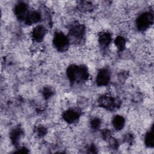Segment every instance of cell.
<instances>
[{
    "label": "cell",
    "instance_id": "obj_17",
    "mask_svg": "<svg viewBox=\"0 0 154 154\" xmlns=\"http://www.w3.org/2000/svg\"><path fill=\"white\" fill-rule=\"evenodd\" d=\"M54 94L53 90L49 87H46L43 90V96L45 99H48L50 98Z\"/></svg>",
    "mask_w": 154,
    "mask_h": 154
},
{
    "label": "cell",
    "instance_id": "obj_12",
    "mask_svg": "<svg viewBox=\"0 0 154 154\" xmlns=\"http://www.w3.org/2000/svg\"><path fill=\"white\" fill-rule=\"evenodd\" d=\"M111 42V35L109 33L105 32L100 34L99 37V42L103 47L108 46Z\"/></svg>",
    "mask_w": 154,
    "mask_h": 154
},
{
    "label": "cell",
    "instance_id": "obj_6",
    "mask_svg": "<svg viewBox=\"0 0 154 154\" xmlns=\"http://www.w3.org/2000/svg\"><path fill=\"white\" fill-rule=\"evenodd\" d=\"M70 34L75 38L81 39L85 33V28L82 24H74L70 28Z\"/></svg>",
    "mask_w": 154,
    "mask_h": 154
},
{
    "label": "cell",
    "instance_id": "obj_7",
    "mask_svg": "<svg viewBox=\"0 0 154 154\" xmlns=\"http://www.w3.org/2000/svg\"><path fill=\"white\" fill-rule=\"evenodd\" d=\"M79 113L76 110L69 109L63 113V117L66 122L69 123H72L79 119Z\"/></svg>",
    "mask_w": 154,
    "mask_h": 154
},
{
    "label": "cell",
    "instance_id": "obj_10",
    "mask_svg": "<svg viewBox=\"0 0 154 154\" xmlns=\"http://www.w3.org/2000/svg\"><path fill=\"white\" fill-rule=\"evenodd\" d=\"M41 19V14L37 11L29 12L25 20V23L27 25H32L38 22Z\"/></svg>",
    "mask_w": 154,
    "mask_h": 154
},
{
    "label": "cell",
    "instance_id": "obj_16",
    "mask_svg": "<svg viewBox=\"0 0 154 154\" xmlns=\"http://www.w3.org/2000/svg\"><path fill=\"white\" fill-rule=\"evenodd\" d=\"M114 43L116 46H117V49L122 51L124 50L126 45V40L124 37L122 36H118L116 37V38L114 40Z\"/></svg>",
    "mask_w": 154,
    "mask_h": 154
},
{
    "label": "cell",
    "instance_id": "obj_9",
    "mask_svg": "<svg viewBox=\"0 0 154 154\" xmlns=\"http://www.w3.org/2000/svg\"><path fill=\"white\" fill-rule=\"evenodd\" d=\"M78 69H79V66L76 65H71L67 68L66 71V74L70 82H73L78 79Z\"/></svg>",
    "mask_w": 154,
    "mask_h": 154
},
{
    "label": "cell",
    "instance_id": "obj_2",
    "mask_svg": "<svg viewBox=\"0 0 154 154\" xmlns=\"http://www.w3.org/2000/svg\"><path fill=\"white\" fill-rule=\"evenodd\" d=\"M153 22V15L150 12L143 13L138 16L136 23L140 31H144L150 26Z\"/></svg>",
    "mask_w": 154,
    "mask_h": 154
},
{
    "label": "cell",
    "instance_id": "obj_14",
    "mask_svg": "<svg viewBox=\"0 0 154 154\" xmlns=\"http://www.w3.org/2000/svg\"><path fill=\"white\" fill-rule=\"evenodd\" d=\"M89 76L88 71L86 66H79L78 69V78L81 81H85L88 79Z\"/></svg>",
    "mask_w": 154,
    "mask_h": 154
},
{
    "label": "cell",
    "instance_id": "obj_1",
    "mask_svg": "<svg viewBox=\"0 0 154 154\" xmlns=\"http://www.w3.org/2000/svg\"><path fill=\"white\" fill-rule=\"evenodd\" d=\"M98 103L100 106L108 110H113L120 105L119 100L108 94L100 96L98 100Z\"/></svg>",
    "mask_w": 154,
    "mask_h": 154
},
{
    "label": "cell",
    "instance_id": "obj_20",
    "mask_svg": "<svg viewBox=\"0 0 154 154\" xmlns=\"http://www.w3.org/2000/svg\"><path fill=\"white\" fill-rule=\"evenodd\" d=\"M90 5H91V4H90L88 2H81V3L79 4L80 8L82 10H83V9H84V10H87L90 8Z\"/></svg>",
    "mask_w": 154,
    "mask_h": 154
},
{
    "label": "cell",
    "instance_id": "obj_3",
    "mask_svg": "<svg viewBox=\"0 0 154 154\" xmlns=\"http://www.w3.org/2000/svg\"><path fill=\"white\" fill-rule=\"evenodd\" d=\"M67 37L61 32H55L53 38V44L55 48L60 52L66 51L69 46Z\"/></svg>",
    "mask_w": 154,
    "mask_h": 154
},
{
    "label": "cell",
    "instance_id": "obj_13",
    "mask_svg": "<svg viewBox=\"0 0 154 154\" xmlns=\"http://www.w3.org/2000/svg\"><path fill=\"white\" fill-rule=\"evenodd\" d=\"M125 119L120 115L116 116L112 120L113 126L117 131L121 130L123 128L125 125Z\"/></svg>",
    "mask_w": 154,
    "mask_h": 154
},
{
    "label": "cell",
    "instance_id": "obj_4",
    "mask_svg": "<svg viewBox=\"0 0 154 154\" xmlns=\"http://www.w3.org/2000/svg\"><path fill=\"white\" fill-rule=\"evenodd\" d=\"M110 81V72L107 69L100 70L96 78V83L99 86L107 85Z\"/></svg>",
    "mask_w": 154,
    "mask_h": 154
},
{
    "label": "cell",
    "instance_id": "obj_24",
    "mask_svg": "<svg viewBox=\"0 0 154 154\" xmlns=\"http://www.w3.org/2000/svg\"><path fill=\"white\" fill-rule=\"evenodd\" d=\"M15 152H16V153H28V151L25 147H21V148L17 149V150Z\"/></svg>",
    "mask_w": 154,
    "mask_h": 154
},
{
    "label": "cell",
    "instance_id": "obj_23",
    "mask_svg": "<svg viewBox=\"0 0 154 154\" xmlns=\"http://www.w3.org/2000/svg\"><path fill=\"white\" fill-rule=\"evenodd\" d=\"M88 153H96V147L94 145H91L88 149Z\"/></svg>",
    "mask_w": 154,
    "mask_h": 154
},
{
    "label": "cell",
    "instance_id": "obj_5",
    "mask_svg": "<svg viewBox=\"0 0 154 154\" xmlns=\"http://www.w3.org/2000/svg\"><path fill=\"white\" fill-rule=\"evenodd\" d=\"M28 13V5L24 2H20L14 7V14L20 20H25Z\"/></svg>",
    "mask_w": 154,
    "mask_h": 154
},
{
    "label": "cell",
    "instance_id": "obj_18",
    "mask_svg": "<svg viewBox=\"0 0 154 154\" xmlns=\"http://www.w3.org/2000/svg\"><path fill=\"white\" fill-rule=\"evenodd\" d=\"M100 120L97 117H94L93 118L91 122H90V125L92 129H97L99 128L100 125Z\"/></svg>",
    "mask_w": 154,
    "mask_h": 154
},
{
    "label": "cell",
    "instance_id": "obj_8",
    "mask_svg": "<svg viewBox=\"0 0 154 154\" xmlns=\"http://www.w3.org/2000/svg\"><path fill=\"white\" fill-rule=\"evenodd\" d=\"M46 28L43 26L37 25L32 30V38L36 42H41L43 39L46 34Z\"/></svg>",
    "mask_w": 154,
    "mask_h": 154
},
{
    "label": "cell",
    "instance_id": "obj_11",
    "mask_svg": "<svg viewBox=\"0 0 154 154\" xmlns=\"http://www.w3.org/2000/svg\"><path fill=\"white\" fill-rule=\"evenodd\" d=\"M23 134V131L19 128H15L10 133V139L14 146H17L19 141Z\"/></svg>",
    "mask_w": 154,
    "mask_h": 154
},
{
    "label": "cell",
    "instance_id": "obj_22",
    "mask_svg": "<svg viewBox=\"0 0 154 154\" xmlns=\"http://www.w3.org/2000/svg\"><path fill=\"white\" fill-rule=\"evenodd\" d=\"M111 140V139H110ZM118 143L116 141V140L114 139H112V140H110V145H111V147H112L113 149H116L117 148V146Z\"/></svg>",
    "mask_w": 154,
    "mask_h": 154
},
{
    "label": "cell",
    "instance_id": "obj_21",
    "mask_svg": "<svg viewBox=\"0 0 154 154\" xmlns=\"http://www.w3.org/2000/svg\"><path fill=\"white\" fill-rule=\"evenodd\" d=\"M37 132H38V134L40 135V136H43L44 135L46 134V129L43 127V126H41V127H39L38 128V130H37Z\"/></svg>",
    "mask_w": 154,
    "mask_h": 154
},
{
    "label": "cell",
    "instance_id": "obj_19",
    "mask_svg": "<svg viewBox=\"0 0 154 154\" xmlns=\"http://www.w3.org/2000/svg\"><path fill=\"white\" fill-rule=\"evenodd\" d=\"M102 138L105 140H109L111 138V132L108 129H103L102 132Z\"/></svg>",
    "mask_w": 154,
    "mask_h": 154
},
{
    "label": "cell",
    "instance_id": "obj_15",
    "mask_svg": "<svg viewBox=\"0 0 154 154\" xmlns=\"http://www.w3.org/2000/svg\"><path fill=\"white\" fill-rule=\"evenodd\" d=\"M153 128H152L151 130L148 132L144 138V142L146 146L149 147H153Z\"/></svg>",
    "mask_w": 154,
    "mask_h": 154
}]
</instances>
